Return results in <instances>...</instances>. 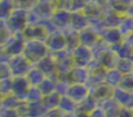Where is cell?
Masks as SVG:
<instances>
[]
</instances>
